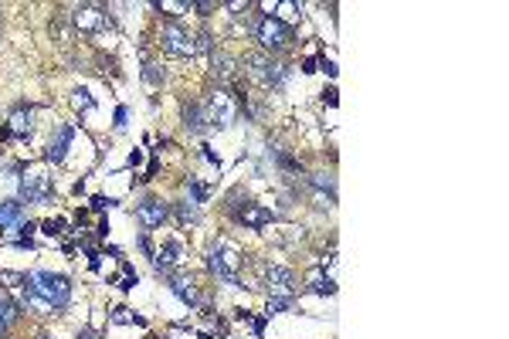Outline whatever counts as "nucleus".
I'll use <instances>...</instances> for the list:
<instances>
[{
  "label": "nucleus",
  "instance_id": "1",
  "mask_svg": "<svg viewBox=\"0 0 509 339\" xmlns=\"http://www.w3.org/2000/svg\"><path fill=\"white\" fill-rule=\"evenodd\" d=\"M24 285H28V292L41 295L51 309H65L72 302V285H68V278L65 275H55V272H31V275H24Z\"/></svg>",
  "mask_w": 509,
  "mask_h": 339
},
{
  "label": "nucleus",
  "instance_id": "2",
  "mask_svg": "<svg viewBox=\"0 0 509 339\" xmlns=\"http://www.w3.org/2000/svg\"><path fill=\"white\" fill-rule=\"evenodd\" d=\"M241 262H245L241 251H238L228 238H217L214 245H211V251H207V268H211L217 278H224L228 285H234V289H245V282L238 278V265Z\"/></svg>",
  "mask_w": 509,
  "mask_h": 339
},
{
  "label": "nucleus",
  "instance_id": "3",
  "mask_svg": "<svg viewBox=\"0 0 509 339\" xmlns=\"http://www.w3.org/2000/svg\"><path fill=\"white\" fill-rule=\"evenodd\" d=\"M255 38L262 41L265 51H272V55H278V51H285V48L292 45V28L289 24H282V21H275V17H258V24H255Z\"/></svg>",
  "mask_w": 509,
  "mask_h": 339
},
{
  "label": "nucleus",
  "instance_id": "4",
  "mask_svg": "<svg viewBox=\"0 0 509 339\" xmlns=\"http://www.w3.org/2000/svg\"><path fill=\"white\" fill-rule=\"evenodd\" d=\"M204 116H207V126L228 129V126L238 119V106H234L231 92H228V89H217V92L207 99V106H204Z\"/></svg>",
  "mask_w": 509,
  "mask_h": 339
},
{
  "label": "nucleus",
  "instance_id": "5",
  "mask_svg": "<svg viewBox=\"0 0 509 339\" xmlns=\"http://www.w3.org/2000/svg\"><path fill=\"white\" fill-rule=\"evenodd\" d=\"M21 201H28V204L51 201V177L41 167H28V173L21 177Z\"/></svg>",
  "mask_w": 509,
  "mask_h": 339
},
{
  "label": "nucleus",
  "instance_id": "6",
  "mask_svg": "<svg viewBox=\"0 0 509 339\" xmlns=\"http://www.w3.org/2000/svg\"><path fill=\"white\" fill-rule=\"evenodd\" d=\"M72 24H75V31L82 34H99V31H112V17H109V11H102V7H95V4H82V7H75L72 11Z\"/></svg>",
  "mask_w": 509,
  "mask_h": 339
},
{
  "label": "nucleus",
  "instance_id": "7",
  "mask_svg": "<svg viewBox=\"0 0 509 339\" xmlns=\"http://www.w3.org/2000/svg\"><path fill=\"white\" fill-rule=\"evenodd\" d=\"M248 65H251V75L258 78L265 89H282L285 78H289V68H285V65L272 62V58H265V55H251Z\"/></svg>",
  "mask_w": 509,
  "mask_h": 339
},
{
  "label": "nucleus",
  "instance_id": "8",
  "mask_svg": "<svg viewBox=\"0 0 509 339\" xmlns=\"http://www.w3.org/2000/svg\"><path fill=\"white\" fill-rule=\"evenodd\" d=\"M160 41H163V48H167L170 55H177V58H194V55H197V38L187 34L180 24H167L163 34H160Z\"/></svg>",
  "mask_w": 509,
  "mask_h": 339
},
{
  "label": "nucleus",
  "instance_id": "9",
  "mask_svg": "<svg viewBox=\"0 0 509 339\" xmlns=\"http://www.w3.org/2000/svg\"><path fill=\"white\" fill-rule=\"evenodd\" d=\"M262 275L272 285V292L278 295H295V289H299V278L289 268H282V265H262Z\"/></svg>",
  "mask_w": 509,
  "mask_h": 339
},
{
  "label": "nucleus",
  "instance_id": "10",
  "mask_svg": "<svg viewBox=\"0 0 509 339\" xmlns=\"http://www.w3.org/2000/svg\"><path fill=\"white\" fill-rule=\"evenodd\" d=\"M31 129H34V109L17 106L14 112H11V119H7L4 139H24V136H31Z\"/></svg>",
  "mask_w": 509,
  "mask_h": 339
},
{
  "label": "nucleus",
  "instance_id": "11",
  "mask_svg": "<svg viewBox=\"0 0 509 339\" xmlns=\"http://www.w3.org/2000/svg\"><path fill=\"white\" fill-rule=\"evenodd\" d=\"M136 217H139V224H143V228H150V231H153V228H163V221L170 217V207L163 201L150 197V201H143L136 207Z\"/></svg>",
  "mask_w": 509,
  "mask_h": 339
},
{
  "label": "nucleus",
  "instance_id": "12",
  "mask_svg": "<svg viewBox=\"0 0 509 339\" xmlns=\"http://www.w3.org/2000/svg\"><path fill=\"white\" fill-rule=\"evenodd\" d=\"M72 139H75V133H72V126H58L55 129V136H51V146H48L45 160L48 163H65V156H68V146H72Z\"/></svg>",
  "mask_w": 509,
  "mask_h": 339
},
{
  "label": "nucleus",
  "instance_id": "13",
  "mask_svg": "<svg viewBox=\"0 0 509 339\" xmlns=\"http://www.w3.org/2000/svg\"><path fill=\"white\" fill-rule=\"evenodd\" d=\"M170 292L177 295L184 306H201V292H197L190 275H170Z\"/></svg>",
  "mask_w": 509,
  "mask_h": 339
},
{
  "label": "nucleus",
  "instance_id": "14",
  "mask_svg": "<svg viewBox=\"0 0 509 339\" xmlns=\"http://www.w3.org/2000/svg\"><path fill=\"white\" fill-rule=\"evenodd\" d=\"M234 217H238L245 228H265V224H272V214L265 211L262 204H251V201H245L241 211H234Z\"/></svg>",
  "mask_w": 509,
  "mask_h": 339
},
{
  "label": "nucleus",
  "instance_id": "15",
  "mask_svg": "<svg viewBox=\"0 0 509 339\" xmlns=\"http://www.w3.org/2000/svg\"><path fill=\"white\" fill-rule=\"evenodd\" d=\"M21 224H24V204L21 201L0 204V228H4V231H17Z\"/></svg>",
  "mask_w": 509,
  "mask_h": 339
},
{
  "label": "nucleus",
  "instance_id": "16",
  "mask_svg": "<svg viewBox=\"0 0 509 339\" xmlns=\"http://www.w3.org/2000/svg\"><path fill=\"white\" fill-rule=\"evenodd\" d=\"M180 262H184V245H180V241H170V245L153 258V268L170 275V268H173V265H180Z\"/></svg>",
  "mask_w": 509,
  "mask_h": 339
},
{
  "label": "nucleus",
  "instance_id": "17",
  "mask_svg": "<svg viewBox=\"0 0 509 339\" xmlns=\"http://www.w3.org/2000/svg\"><path fill=\"white\" fill-rule=\"evenodd\" d=\"M184 126L190 133H207V116H204V106L197 102H187L184 106Z\"/></svg>",
  "mask_w": 509,
  "mask_h": 339
},
{
  "label": "nucleus",
  "instance_id": "18",
  "mask_svg": "<svg viewBox=\"0 0 509 339\" xmlns=\"http://www.w3.org/2000/svg\"><path fill=\"white\" fill-rule=\"evenodd\" d=\"M214 75L221 78V82H231V78L238 75V62L228 58L224 51H214Z\"/></svg>",
  "mask_w": 509,
  "mask_h": 339
},
{
  "label": "nucleus",
  "instance_id": "19",
  "mask_svg": "<svg viewBox=\"0 0 509 339\" xmlns=\"http://www.w3.org/2000/svg\"><path fill=\"white\" fill-rule=\"evenodd\" d=\"M309 187H312L316 194H326V197H336V180H333L329 173H312V177H309Z\"/></svg>",
  "mask_w": 509,
  "mask_h": 339
},
{
  "label": "nucleus",
  "instance_id": "20",
  "mask_svg": "<svg viewBox=\"0 0 509 339\" xmlns=\"http://www.w3.org/2000/svg\"><path fill=\"white\" fill-rule=\"evenodd\" d=\"M309 292L333 295V292H336V285H333V278H329V275H323V272H312V275H309Z\"/></svg>",
  "mask_w": 509,
  "mask_h": 339
},
{
  "label": "nucleus",
  "instance_id": "21",
  "mask_svg": "<svg viewBox=\"0 0 509 339\" xmlns=\"http://www.w3.org/2000/svg\"><path fill=\"white\" fill-rule=\"evenodd\" d=\"M17 323V309L7 302V299H0V336L11 329V326Z\"/></svg>",
  "mask_w": 509,
  "mask_h": 339
},
{
  "label": "nucleus",
  "instance_id": "22",
  "mask_svg": "<svg viewBox=\"0 0 509 339\" xmlns=\"http://www.w3.org/2000/svg\"><path fill=\"white\" fill-rule=\"evenodd\" d=\"M72 106H75L78 112H92L95 109L92 92H89V89H75V92H72Z\"/></svg>",
  "mask_w": 509,
  "mask_h": 339
},
{
  "label": "nucleus",
  "instance_id": "23",
  "mask_svg": "<svg viewBox=\"0 0 509 339\" xmlns=\"http://www.w3.org/2000/svg\"><path fill=\"white\" fill-rule=\"evenodd\" d=\"M109 323H116V326H129V323L146 326V319H139V316H133L129 309H112V312H109Z\"/></svg>",
  "mask_w": 509,
  "mask_h": 339
},
{
  "label": "nucleus",
  "instance_id": "24",
  "mask_svg": "<svg viewBox=\"0 0 509 339\" xmlns=\"http://www.w3.org/2000/svg\"><path fill=\"white\" fill-rule=\"evenodd\" d=\"M272 11H278V17H275V21H282V24H285V21H295V17H299V11H302V7H299L295 0H285V4H275Z\"/></svg>",
  "mask_w": 509,
  "mask_h": 339
},
{
  "label": "nucleus",
  "instance_id": "25",
  "mask_svg": "<svg viewBox=\"0 0 509 339\" xmlns=\"http://www.w3.org/2000/svg\"><path fill=\"white\" fill-rule=\"evenodd\" d=\"M295 306V299L292 295H272L268 299V312L265 316H275V312H285V309H292Z\"/></svg>",
  "mask_w": 509,
  "mask_h": 339
},
{
  "label": "nucleus",
  "instance_id": "26",
  "mask_svg": "<svg viewBox=\"0 0 509 339\" xmlns=\"http://www.w3.org/2000/svg\"><path fill=\"white\" fill-rule=\"evenodd\" d=\"M187 190H190V197H194V207L207 201V187H204L201 180H194V177H190V180H187Z\"/></svg>",
  "mask_w": 509,
  "mask_h": 339
},
{
  "label": "nucleus",
  "instance_id": "27",
  "mask_svg": "<svg viewBox=\"0 0 509 339\" xmlns=\"http://www.w3.org/2000/svg\"><path fill=\"white\" fill-rule=\"evenodd\" d=\"M177 214H180V221H201V214H197V207H190V204H177Z\"/></svg>",
  "mask_w": 509,
  "mask_h": 339
},
{
  "label": "nucleus",
  "instance_id": "28",
  "mask_svg": "<svg viewBox=\"0 0 509 339\" xmlns=\"http://www.w3.org/2000/svg\"><path fill=\"white\" fill-rule=\"evenodd\" d=\"M62 221H45V224H41V231L48 234V238H58V234H62Z\"/></svg>",
  "mask_w": 509,
  "mask_h": 339
},
{
  "label": "nucleus",
  "instance_id": "29",
  "mask_svg": "<svg viewBox=\"0 0 509 339\" xmlns=\"http://www.w3.org/2000/svg\"><path fill=\"white\" fill-rule=\"evenodd\" d=\"M123 268H126V275L119 278V289H123V292H129V289L136 285V275H133V268H129V265H123Z\"/></svg>",
  "mask_w": 509,
  "mask_h": 339
},
{
  "label": "nucleus",
  "instance_id": "30",
  "mask_svg": "<svg viewBox=\"0 0 509 339\" xmlns=\"http://www.w3.org/2000/svg\"><path fill=\"white\" fill-rule=\"evenodd\" d=\"M143 75H146V82H153V85H163V75L156 72V65H146V68H143Z\"/></svg>",
  "mask_w": 509,
  "mask_h": 339
},
{
  "label": "nucleus",
  "instance_id": "31",
  "mask_svg": "<svg viewBox=\"0 0 509 339\" xmlns=\"http://www.w3.org/2000/svg\"><path fill=\"white\" fill-rule=\"evenodd\" d=\"M126 119H129V112L119 106V109H116V129H126Z\"/></svg>",
  "mask_w": 509,
  "mask_h": 339
},
{
  "label": "nucleus",
  "instance_id": "32",
  "mask_svg": "<svg viewBox=\"0 0 509 339\" xmlns=\"http://www.w3.org/2000/svg\"><path fill=\"white\" fill-rule=\"evenodd\" d=\"M92 207H95V211H106V207H116V201H106V197H92Z\"/></svg>",
  "mask_w": 509,
  "mask_h": 339
},
{
  "label": "nucleus",
  "instance_id": "33",
  "mask_svg": "<svg viewBox=\"0 0 509 339\" xmlns=\"http://www.w3.org/2000/svg\"><path fill=\"white\" fill-rule=\"evenodd\" d=\"M75 339H99V333H92V329H82Z\"/></svg>",
  "mask_w": 509,
  "mask_h": 339
},
{
  "label": "nucleus",
  "instance_id": "34",
  "mask_svg": "<svg viewBox=\"0 0 509 339\" xmlns=\"http://www.w3.org/2000/svg\"><path fill=\"white\" fill-rule=\"evenodd\" d=\"M38 339H51V336H48V333H38Z\"/></svg>",
  "mask_w": 509,
  "mask_h": 339
}]
</instances>
